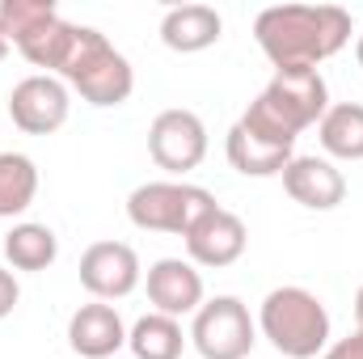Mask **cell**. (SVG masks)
I'll list each match as a JSON object with an SVG mask.
<instances>
[{"label":"cell","instance_id":"obj_1","mask_svg":"<svg viewBox=\"0 0 363 359\" xmlns=\"http://www.w3.org/2000/svg\"><path fill=\"white\" fill-rule=\"evenodd\" d=\"M254 38L274 68H317L351 43V13L338 4H274L254 17Z\"/></svg>","mask_w":363,"mask_h":359},{"label":"cell","instance_id":"obj_2","mask_svg":"<svg viewBox=\"0 0 363 359\" xmlns=\"http://www.w3.org/2000/svg\"><path fill=\"white\" fill-rule=\"evenodd\" d=\"M325 110H330V85H325L321 68H274L267 89L245 106V114L237 123L245 131L262 136L267 144L296 148L300 131L317 127Z\"/></svg>","mask_w":363,"mask_h":359},{"label":"cell","instance_id":"obj_3","mask_svg":"<svg viewBox=\"0 0 363 359\" xmlns=\"http://www.w3.org/2000/svg\"><path fill=\"white\" fill-rule=\"evenodd\" d=\"M68 89H77L89 106L97 110H110V106H123L131 89H135V68L131 60L93 26H77L72 30V47L55 72Z\"/></svg>","mask_w":363,"mask_h":359},{"label":"cell","instance_id":"obj_4","mask_svg":"<svg viewBox=\"0 0 363 359\" xmlns=\"http://www.w3.org/2000/svg\"><path fill=\"white\" fill-rule=\"evenodd\" d=\"M258 334L283 359H317L330 347V309L308 287H274L258 309Z\"/></svg>","mask_w":363,"mask_h":359},{"label":"cell","instance_id":"obj_5","mask_svg":"<svg viewBox=\"0 0 363 359\" xmlns=\"http://www.w3.org/2000/svg\"><path fill=\"white\" fill-rule=\"evenodd\" d=\"M216 194L207 186H194V182H144L127 194V220L144 233H174L186 237L207 211H216Z\"/></svg>","mask_w":363,"mask_h":359},{"label":"cell","instance_id":"obj_6","mask_svg":"<svg viewBox=\"0 0 363 359\" xmlns=\"http://www.w3.org/2000/svg\"><path fill=\"white\" fill-rule=\"evenodd\" d=\"M190 347L203 359H250L258 347V321L241 296H211L190 317Z\"/></svg>","mask_w":363,"mask_h":359},{"label":"cell","instance_id":"obj_7","mask_svg":"<svg viewBox=\"0 0 363 359\" xmlns=\"http://www.w3.org/2000/svg\"><path fill=\"white\" fill-rule=\"evenodd\" d=\"M148 157L157 161V170H165L169 178L186 182L190 170L203 165L207 157V127L194 110H161L148 127Z\"/></svg>","mask_w":363,"mask_h":359},{"label":"cell","instance_id":"obj_8","mask_svg":"<svg viewBox=\"0 0 363 359\" xmlns=\"http://www.w3.org/2000/svg\"><path fill=\"white\" fill-rule=\"evenodd\" d=\"M68 110H72V89L51 72H34L9 93V118L26 136H55L68 123Z\"/></svg>","mask_w":363,"mask_h":359},{"label":"cell","instance_id":"obj_9","mask_svg":"<svg viewBox=\"0 0 363 359\" xmlns=\"http://www.w3.org/2000/svg\"><path fill=\"white\" fill-rule=\"evenodd\" d=\"M140 279H144L140 254L127 241H93L81 254V287L93 300H106V304L123 300L140 287Z\"/></svg>","mask_w":363,"mask_h":359},{"label":"cell","instance_id":"obj_10","mask_svg":"<svg viewBox=\"0 0 363 359\" xmlns=\"http://www.w3.org/2000/svg\"><path fill=\"white\" fill-rule=\"evenodd\" d=\"M186 258L194 263V267H207V270H224L233 267L241 254H245V245H250V228H245V220L237 216V211H228V207H216V211H207L186 237Z\"/></svg>","mask_w":363,"mask_h":359},{"label":"cell","instance_id":"obj_11","mask_svg":"<svg viewBox=\"0 0 363 359\" xmlns=\"http://www.w3.org/2000/svg\"><path fill=\"white\" fill-rule=\"evenodd\" d=\"M144 287H148V304L152 313H165V317H194L199 304L207 300L203 296V275L190 258H157L148 275H144Z\"/></svg>","mask_w":363,"mask_h":359},{"label":"cell","instance_id":"obj_12","mask_svg":"<svg viewBox=\"0 0 363 359\" xmlns=\"http://www.w3.org/2000/svg\"><path fill=\"white\" fill-rule=\"evenodd\" d=\"M279 178H283V190L291 194V203L308 211H334L347 199V178L330 157H291V165Z\"/></svg>","mask_w":363,"mask_h":359},{"label":"cell","instance_id":"obj_13","mask_svg":"<svg viewBox=\"0 0 363 359\" xmlns=\"http://www.w3.org/2000/svg\"><path fill=\"white\" fill-rule=\"evenodd\" d=\"M68 347L81 359H110L127 347V326L114 304L89 300L68 317Z\"/></svg>","mask_w":363,"mask_h":359},{"label":"cell","instance_id":"obj_14","mask_svg":"<svg viewBox=\"0 0 363 359\" xmlns=\"http://www.w3.org/2000/svg\"><path fill=\"white\" fill-rule=\"evenodd\" d=\"M224 38V17L211 4H178L161 17V43L178 55H199Z\"/></svg>","mask_w":363,"mask_h":359},{"label":"cell","instance_id":"obj_15","mask_svg":"<svg viewBox=\"0 0 363 359\" xmlns=\"http://www.w3.org/2000/svg\"><path fill=\"white\" fill-rule=\"evenodd\" d=\"M224 157H228V165H233L237 174H245V178H279V174L291 165L296 148L267 144L262 136H254V131H245L241 123H233L228 136H224Z\"/></svg>","mask_w":363,"mask_h":359},{"label":"cell","instance_id":"obj_16","mask_svg":"<svg viewBox=\"0 0 363 359\" xmlns=\"http://www.w3.org/2000/svg\"><path fill=\"white\" fill-rule=\"evenodd\" d=\"M317 140L334 161H363V106L359 101H338L321 114Z\"/></svg>","mask_w":363,"mask_h":359},{"label":"cell","instance_id":"obj_17","mask_svg":"<svg viewBox=\"0 0 363 359\" xmlns=\"http://www.w3.org/2000/svg\"><path fill=\"white\" fill-rule=\"evenodd\" d=\"M186 343H190V334L182 330V321L165 317V313H144L127 330V347L135 359H182Z\"/></svg>","mask_w":363,"mask_h":359},{"label":"cell","instance_id":"obj_18","mask_svg":"<svg viewBox=\"0 0 363 359\" xmlns=\"http://www.w3.org/2000/svg\"><path fill=\"white\" fill-rule=\"evenodd\" d=\"M60 258V237L47 224L21 220L4 233V263L13 270H47Z\"/></svg>","mask_w":363,"mask_h":359},{"label":"cell","instance_id":"obj_19","mask_svg":"<svg viewBox=\"0 0 363 359\" xmlns=\"http://www.w3.org/2000/svg\"><path fill=\"white\" fill-rule=\"evenodd\" d=\"M38 199V165L26 153H0V220H17Z\"/></svg>","mask_w":363,"mask_h":359},{"label":"cell","instance_id":"obj_20","mask_svg":"<svg viewBox=\"0 0 363 359\" xmlns=\"http://www.w3.org/2000/svg\"><path fill=\"white\" fill-rule=\"evenodd\" d=\"M51 17H60V9L51 0H0V30L13 47L21 38H30L38 26H47Z\"/></svg>","mask_w":363,"mask_h":359},{"label":"cell","instance_id":"obj_21","mask_svg":"<svg viewBox=\"0 0 363 359\" xmlns=\"http://www.w3.org/2000/svg\"><path fill=\"white\" fill-rule=\"evenodd\" d=\"M17 300H21V283H17V275H13L9 267H0V321L13 317Z\"/></svg>","mask_w":363,"mask_h":359},{"label":"cell","instance_id":"obj_22","mask_svg":"<svg viewBox=\"0 0 363 359\" xmlns=\"http://www.w3.org/2000/svg\"><path fill=\"white\" fill-rule=\"evenodd\" d=\"M321 359H363V330L347 334V338H338V343H330Z\"/></svg>","mask_w":363,"mask_h":359},{"label":"cell","instance_id":"obj_23","mask_svg":"<svg viewBox=\"0 0 363 359\" xmlns=\"http://www.w3.org/2000/svg\"><path fill=\"white\" fill-rule=\"evenodd\" d=\"M355 330H363V287L355 292Z\"/></svg>","mask_w":363,"mask_h":359},{"label":"cell","instance_id":"obj_24","mask_svg":"<svg viewBox=\"0 0 363 359\" xmlns=\"http://www.w3.org/2000/svg\"><path fill=\"white\" fill-rule=\"evenodd\" d=\"M355 60H359V68H363V30H359V38H355Z\"/></svg>","mask_w":363,"mask_h":359},{"label":"cell","instance_id":"obj_25","mask_svg":"<svg viewBox=\"0 0 363 359\" xmlns=\"http://www.w3.org/2000/svg\"><path fill=\"white\" fill-rule=\"evenodd\" d=\"M9 47H13V43H9V38H4V30H0V60L9 55Z\"/></svg>","mask_w":363,"mask_h":359}]
</instances>
